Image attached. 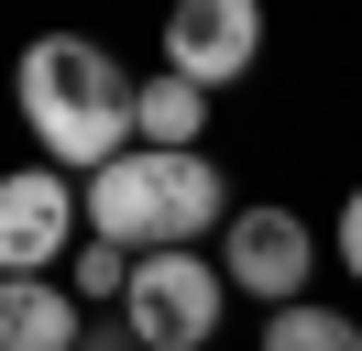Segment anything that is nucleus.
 <instances>
[{"label": "nucleus", "mask_w": 362, "mask_h": 351, "mask_svg": "<svg viewBox=\"0 0 362 351\" xmlns=\"http://www.w3.org/2000/svg\"><path fill=\"white\" fill-rule=\"evenodd\" d=\"M121 99H132V77H121V55L88 44V33H33L23 55H11V110L33 121V143H45L55 176H88L99 154L132 143Z\"/></svg>", "instance_id": "2"}, {"label": "nucleus", "mask_w": 362, "mask_h": 351, "mask_svg": "<svg viewBox=\"0 0 362 351\" xmlns=\"http://www.w3.org/2000/svg\"><path fill=\"white\" fill-rule=\"evenodd\" d=\"M66 241H77V176L55 165L0 176V275H55Z\"/></svg>", "instance_id": "6"}, {"label": "nucleus", "mask_w": 362, "mask_h": 351, "mask_svg": "<svg viewBox=\"0 0 362 351\" xmlns=\"http://www.w3.org/2000/svg\"><path fill=\"white\" fill-rule=\"evenodd\" d=\"M230 209V176L209 165V143H121L77 176V231L121 241V253H165V241H209V219Z\"/></svg>", "instance_id": "1"}, {"label": "nucleus", "mask_w": 362, "mask_h": 351, "mask_svg": "<svg viewBox=\"0 0 362 351\" xmlns=\"http://www.w3.org/2000/svg\"><path fill=\"white\" fill-rule=\"evenodd\" d=\"M121 121H132V143H209V88H187L176 66L165 77H132Z\"/></svg>", "instance_id": "8"}, {"label": "nucleus", "mask_w": 362, "mask_h": 351, "mask_svg": "<svg viewBox=\"0 0 362 351\" xmlns=\"http://www.w3.org/2000/svg\"><path fill=\"white\" fill-rule=\"evenodd\" d=\"M264 351H362V329L340 318V307L286 297V307H264Z\"/></svg>", "instance_id": "9"}, {"label": "nucleus", "mask_w": 362, "mask_h": 351, "mask_svg": "<svg viewBox=\"0 0 362 351\" xmlns=\"http://www.w3.org/2000/svg\"><path fill=\"white\" fill-rule=\"evenodd\" d=\"M77 318L88 307L55 275H0V351H77Z\"/></svg>", "instance_id": "7"}, {"label": "nucleus", "mask_w": 362, "mask_h": 351, "mask_svg": "<svg viewBox=\"0 0 362 351\" xmlns=\"http://www.w3.org/2000/svg\"><path fill=\"white\" fill-rule=\"evenodd\" d=\"M121 329H132V351H209L230 318V285L220 263L198 253V241H165V253H132V275H121Z\"/></svg>", "instance_id": "3"}, {"label": "nucleus", "mask_w": 362, "mask_h": 351, "mask_svg": "<svg viewBox=\"0 0 362 351\" xmlns=\"http://www.w3.org/2000/svg\"><path fill=\"white\" fill-rule=\"evenodd\" d=\"M165 66L187 88H230L264 66V0H176L165 11Z\"/></svg>", "instance_id": "5"}, {"label": "nucleus", "mask_w": 362, "mask_h": 351, "mask_svg": "<svg viewBox=\"0 0 362 351\" xmlns=\"http://www.w3.org/2000/svg\"><path fill=\"white\" fill-rule=\"evenodd\" d=\"M66 253H77V263H55V275H66V297H77V307H110L121 275H132V253H121V241H99V231L66 241Z\"/></svg>", "instance_id": "10"}, {"label": "nucleus", "mask_w": 362, "mask_h": 351, "mask_svg": "<svg viewBox=\"0 0 362 351\" xmlns=\"http://www.w3.org/2000/svg\"><path fill=\"white\" fill-rule=\"evenodd\" d=\"M308 275H318V231L296 209H220V285L230 297L286 307V297H308Z\"/></svg>", "instance_id": "4"}]
</instances>
